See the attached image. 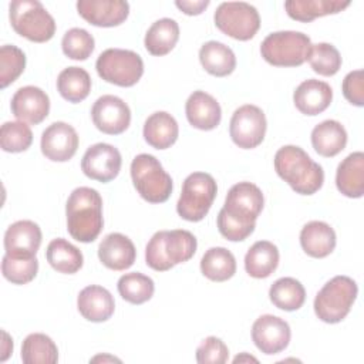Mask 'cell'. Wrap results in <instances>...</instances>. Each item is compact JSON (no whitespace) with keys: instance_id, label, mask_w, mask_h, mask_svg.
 <instances>
[{"instance_id":"1","label":"cell","mask_w":364,"mask_h":364,"mask_svg":"<svg viewBox=\"0 0 364 364\" xmlns=\"http://www.w3.org/2000/svg\"><path fill=\"white\" fill-rule=\"evenodd\" d=\"M264 205V198L259 186L252 182L233 185L225 199L223 208L218 213L219 233L230 242H242L249 237Z\"/></svg>"},{"instance_id":"2","label":"cell","mask_w":364,"mask_h":364,"mask_svg":"<svg viewBox=\"0 0 364 364\" xmlns=\"http://www.w3.org/2000/svg\"><path fill=\"white\" fill-rule=\"evenodd\" d=\"M67 230L73 239L81 243L94 242L102 230V198L98 191L80 186L75 188L65 205Z\"/></svg>"},{"instance_id":"3","label":"cell","mask_w":364,"mask_h":364,"mask_svg":"<svg viewBox=\"0 0 364 364\" xmlns=\"http://www.w3.org/2000/svg\"><path fill=\"white\" fill-rule=\"evenodd\" d=\"M274 171L300 195L316 193L324 182L321 165L314 162L303 148L296 145H284L276 152Z\"/></svg>"},{"instance_id":"4","label":"cell","mask_w":364,"mask_h":364,"mask_svg":"<svg viewBox=\"0 0 364 364\" xmlns=\"http://www.w3.org/2000/svg\"><path fill=\"white\" fill-rule=\"evenodd\" d=\"M196 237L185 229L159 230L154 233L145 247V262L156 272H166L188 262L196 252Z\"/></svg>"},{"instance_id":"5","label":"cell","mask_w":364,"mask_h":364,"mask_svg":"<svg viewBox=\"0 0 364 364\" xmlns=\"http://www.w3.org/2000/svg\"><path fill=\"white\" fill-rule=\"evenodd\" d=\"M357 294L358 287L351 277L334 276L316 294L314 313L324 323H340L350 313Z\"/></svg>"},{"instance_id":"6","label":"cell","mask_w":364,"mask_h":364,"mask_svg":"<svg viewBox=\"0 0 364 364\" xmlns=\"http://www.w3.org/2000/svg\"><path fill=\"white\" fill-rule=\"evenodd\" d=\"M13 30L34 43H46L55 33V21L37 0H13L9 6Z\"/></svg>"},{"instance_id":"7","label":"cell","mask_w":364,"mask_h":364,"mask_svg":"<svg viewBox=\"0 0 364 364\" xmlns=\"http://www.w3.org/2000/svg\"><path fill=\"white\" fill-rule=\"evenodd\" d=\"M131 178L136 192L149 203L166 202L172 193V178L154 155H136L131 162Z\"/></svg>"},{"instance_id":"8","label":"cell","mask_w":364,"mask_h":364,"mask_svg":"<svg viewBox=\"0 0 364 364\" xmlns=\"http://www.w3.org/2000/svg\"><path fill=\"white\" fill-rule=\"evenodd\" d=\"M311 40L301 31H274L260 44V54L274 67H299L307 61Z\"/></svg>"},{"instance_id":"9","label":"cell","mask_w":364,"mask_h":364,"mask_svg":"<svg viewBox=\"0 0 364 364\" xmlns=\"http://www.w3.org/2000/svg\"><path fill=\"white\" fill-rule=\"evenodd\" d=\"M218 193V185L212 175L206 172H193L186 176L182 192L176 203L178 215L188 222L202 220Z\"/></svg>"},{"instance_id":"10","label":"cell","mask_w":364,"mask_h":364,"mask_svg":"<svg viewBox=\"0 0 364 364\" xmlns=\"http://www.w3.org/2000/svg\"><path fill=\"white\" fill-rule=\"evenodd\" d=\"M95 68L104 81L118 87H132L144 74V61L132 50L107 48L98 55Z\"/></svg>"},{"instance_id":"11","label":"cell","mask_w":364,"mask_h":364,"mask_svg":"<svg viewBox=\"0 0 364 364\" xmlns=\"http://www.w3.org/2000/svg\"><path fill=\"white\" fill-rule=\"evenodd\" d=\"M216 27L226 36L247 41L260 28V16L255 6L245 1H223L213 16Z\"/></svg>"},{"instance_id":"12","label":"cell","mask_w":364,"mask_h":364,"mask_svg":"<svg viewBox=\"0 0 364 364\" xmlns=\"http://www.w3.org/2000/svg\"><path fill=\"white\" fill-rule=\"evenodd\" d=\"M266 128L267 122L264 112L253 104H246L233 112L229 124V134L239 148L253 149L263 142Z\"/></svg>"},{"instance_id":"13","label":"cell","mask_w":364,"mask_h":364,"mask_svg":"<svg viewBox=\"0 0 364 364\" xmlns=\"http://www.w3.org/2000/svg\"><path fill=\"white\" fill-rule=\"evenodd\" d=\"M121 165L122 158L119 151L114 145L104 142L91 145L81 159V171L84 175L102 183L117 178Z\"/></svg>"},{"instance_id":"14","label":"cell","mask_w":364,"mask_h":364,"mask_svg":"<svg viewBox=\"0 0 364 364\" xmlns=\"http://www.w3.org/2000/svg\"><path fill=\"white\" fill-rule=\"evenodd\" d=\"M91 118L98 131L108 135H118L129 127L131 109L124 100L108 94L94 102Z\"/></svg>"},{"instance_id":"15","label":"cell","mask_w":364,"mask_h":364,"mask_svg":"<svg viewBox=\"0 0 364 364\" xmlns=\"http://www.w3.org/2000/svg\"><path fill=\"white\" fill-rule=\"evenodd\" d=\"M290 337L291 330L289 323L273 314L260 316L252 326L255 346L267 355L283 351L289 346Z\"/></svg>"},{"instance_id":"16","label":"cell","mask_w":364,"mask_h":364,"mask_svg":"<svg viewBox=\"0 0 364 364\" xmlns=\"http://www.w3.org/2000/svg\"><path fill=\"white\" fill-rule=\"evenodd\" d=\"M40 148L47 159L53 162H67L77 152L78 134L67 122H53L43 131Z\"/></svg>"},{"instance_id":"17","label":"cell","mask_w":364,"mask_h":364,"mask_svg":"<svg viewBox=\"0 0 364 364\" xmlns=\"http://www.w3.org/2000/svg\"><path fill=\"white\" fill-rule=\"evenodd\" d=\"M10 108L18 121L37 125L43 122L50 112V98L41 88L26 85L14 92Z\"/></svg>"},{"instance_id":"18","label":"cell","mask_w":364,"mask_h":364,"mask_svg":"<svg viewBox=\"0 0 364 364\" xmlns=\"http://www.w3.org/2000/svg\"><path fill=\"white\" fill-rule=\"evenodd\" d=\"M78 14L95 27H115L129 14V4L122 0H78Z\"/></svg>"},{"instance_id":"19","label":"cell","mask_w":364,"mask_h":364,"mask_svg":"<svg viewBox=\"0 0 364 364\" xmlns=\"http://www.w3.org/2000/svg\"><path fill=\"white\" fill-rule=\"evenodd\" d=\"M41 245V229L33 220H17L4 233V250L10 257H33Z\"/></svg>"},{"instance_id":"20","label":"cell","mask_w":364,"mask_h":364,"mask_svg":"<svg viewBox=\"0 0 364 364\" xmlns=\"http://www.w3.org/2000/svg\"><path fill=\"white\" fill-rule=\"evenodd\" d=\"M98 257L105 267L121 272L129 269L134 264L136 259V250L128 236L114 232L101 240L98 246Z\"/></svg>"},{"instance_id":"21","label":"cell","mask_w":364,"mask_h":364,"mask_svg":"<svg viewBox=\"0 0 364 364\" xmlns=\"http://www.w3.org/2000/svg\"><path fill=\"white\" fill-rule=\"evenodd\" d=\"M188 122L200 131L215 129L222 119L219 102L205 91H193L185 104Z\"/></svg>"},{"instance_id":"22","label":"cell","mask_w":364,"mask_h":364,"mask_svg":"<svg viewBox=\"0 0 364 364\" xmlns=\"http://www.w3.org/2000/svg\"><path fill=\"white\" fill-rule=\"evenodd\" d=\"M333 100L331 87L320 80L309 78L299 84L293 92L296 108L304 115H318L326 111Z\"/></svg>"},{"instance_id":"23","label":"cell","mask_w":364,"mask_h":364,"mask_svg":"<svg viewBox=\"0 0 364 364\" xmlns=\"http://www.w3.org/2000/svg\"><path fill=\"white\" fill-rule=\"evenodd\" d=\"M77 309L85 320L102 323L114 314L115 301L105 287L91 284L80 291L77 297Z\"/></svg>"},{"instance_id":"24","label":"cell","mask_w":364,"mask_h":364,"mask_svg":"<svg viewBox=\"0 0 364 364\" xmlns=\"http://www.w3.org/2000/svg\"><path fill=\"white\" fill-rule=\"evenodd\" d=\"M336 243V232L326 222L311 220L301 228L300 245L301 249L311 257H327L334 250Z\"/></svg>"},{"instance_id":"25","label":"cell","mask_w":364,"mask_h":364,"mask_svg":"<svg viewBox=\"0 0 364 364\" xmlns=\"http://www.w3.org/2000/svg\"><path fill=\"white\" fill-rule=\"evenodd\" d=\"M336 186L347 198H361L364 193V154L347 155L337 166Z\"/></svg>"},{"instance_id":"26","label":"cell","mask_w":364,"mask_h":364,"mask_svg":"<svg viewBox=\"0 0 364 364\" xmlns=\"http://www.w3.org/2000/svg\"><path fill=\"white\" fill-rule=\"evenodd\" d=\"M179 135L176 119L165 112L156 111L151 114L144 124V139L155 149H166L172 146Z\"/></svg>"},{"instance_id":"27","label":"cell","mask_w":364,"mask_h":364,"mask_svg":"<svg viewBox=\"0 0 364 364\" xmlns=\"http://www.w3.org/2000/svg\"><path fill=\"white\" fill-rule=\"evenodd\" d=\"M311 145L321 156H336L347 145V131L338 121L326 119L313 128Z\"/></svg>"},{"instance_id":"28","label":"cell","mask_w":364,"mask_h":364,"mask_svg":"<svg viewBox=\"0 0 364 364\" xmlns=\"http://www.w3.org/2000/svg\"><path fill=\"white\" fill-rule=\"evenodd\" d=\"M350 1L346 0H287L284 10L287 16L296 21L310 23L317 17L337 14L347 9Z\"/></svg>"},{"instance_id":"29","label":"cell","mask_w":364,"mask_h":364,"mask_svg":"<svg viewBox=\"0 0 364 364\" xmlns=\"http://www.w3.org/2000/svg\"><path fill=\"white\" fill-rule=\"evenodd\" d=\"M279 249L269 240H259L252 245L245 256V269L250 277L266 279L279 266Z\"/></svg>"},{"instance_id":"30","label":"cell","mask_w":364,"mask_h":364,"mask_svg":"<svg viewBox=\"0 0 364 364\" xmlns=\"http://www.w3.org/2000/svg\"><path fill=\"white\" fill-rule=\"evenodd\" d=\"M179 40V26L173 18L164 17L152 23L148 28L144 44L149 54L161 57L173 50Z\"/></svg>"},{"instance_id":"31","label":"cell","mask_w":364,"mask_h":364,"mask_svg":"<svg viewBox=\"0 0 364 364\" xmlns=\"http://www.w3.org/2000/svg\"><path fill=\"white\" fill-rule=\"evenodd\" d=\"M199 61L206 73L215 77H226L236 68L235 53L220 41H206L199 50Z\"/></svg>"},{"instance_id":"32","label":"cell","mask_w":364,"mask_h":364,"mask_svg":"<svg viewBox=\"0 0 364 364\" xmlns=\"http://www.w3.org/2000/svg\"><path fill=\"white\" fill-rule=\"evenodd\" d=\"M46 257L54 270L64 274L77 273L84 263L81 250L63 237L53 239L48 243Z\"/></svg>"},{"instance_id":"33","label":"cell","mask_w":364,"mask_h":364,"mask_svg":"<svg viewBox=\"0 0 364 364\" xmlns=\"http://www.w3.org/2000/svg\"><path fill=\"white\" fill-rule=\"evenodd\" d=\"M200 272L212 282H226L236 273V259L226 247H210L200 259Z\"/></svg>"},{"instance_id":"34","label":"cell","mask_w":364,"mask_h":364,"mask_svg":"<svg viewBox=\"0 0 364 364\" xmlns=\"http://www.w3.org/2000/svg\"><path fill=\"white\" fill-rule=\"evenodd\" d=\"M57 90L65 101L81 102L91 91V77L81 67H67L57 77Z\"/></svg>"},{"instance_id":"35","label":"cell","mask_w":364,"mask_h":364,"mask_svg":"<svg viewBox=\"0 0 364 364\" xmlns=\"http://www.w3.org/2000/svg\"><path fill=\"white\" fill-rule=\"evenodd\" d=\"M269 297L277 309L284 311H294L304 304L306 290L297 279L280 277L270 286Z\"/></svg>"},{"instance_id":"36","label":"cell","mask_w":364,"mask_h":364,"mask_svg":"<svg viewBox=\"0 0 364 364\" xmlns=\"http://www.w3.org/2000/svg\"><path fill=\"white\" fill-rule=\"evenodd\" d=\"M21 361L24 364H55L58 361V348L43 333L28 334L21 344Z\"/></svg>"},{"instance_id":"37","label":"cell","mask_w":364,"mask_h":364,"mask_svg":"<svg viewBox=\"0 0 364 364\" xmlns=\"http://www.w3.org/2000/svg\"><path fill=\"white\" fill-rule=\"evenodd\" d=\"M117 289L119 296L131 304H142L148 301L155 291L154 280L142 273H125L118 279Z\"/></svg>"},{"instance_id":"38","label":"cell","mask_w":364,"mask_h":364,"mask_svg":"<svg viewBox=\"0 0 364 364\" xmlns=\"http://www.w3.org/2000/svg\"><path fill=\"white\" fill-rule=\"evenodd\" d=\"M307 61L314 73L324 77H331L337 74L343 63L338 50L328 43L311 44Z\"/></svg>"},{"instance_id":"39","label":"cell","mask_w":364,"mask_h":364,"mask_svg":"<svg viewBox=\"0 0 364 364\" xmlns=\"http://www.w3.org/2000/svg\"><path fill=\"white\" fill-rule=\"evenodd\" d=\"M33 142L31 128L23 121H7L0 129V146L6 152L27 151Z\"/></svg>"},{"instance_id":"40","label":"cell","mask_w":364,"mask_h":364,"mask_svg":"<svg viewBox=\"0 0 364 364\" xmlns=\"http://www.w3.org/2000/svg\"><path fill=\"white\" fill-rule=\"evenodd\" d=\"M94 47H95L94 37L87 30L80 27H73L68 31H65L61 40L63 53L68 58L77 60V61L87 60L92 54Z\"/></svg>"},{"instance_id":"41","label":"cell","mask_w":364,"mask_h":364,"mask_svg":"<svg viewBox=\"0 0 364 364\" xmlns=\"http://www.w3.org/2000/svg\"><path fill=\"white\" fill-rule=\"evenodd\" d=\"M38 272V260L36 256L33 257H10L7 255L3 256L1 262V273L6 280L13 284H26L31 282Z\"/></svg>"},{"instance_id":"42","label":"cell","mask_w":364,"mask_h":364,"mask_svg":"<svg viewBox=\"0 0 364 364\" xmlns=\"http://www.w3.org/2000/svg\"><path fill=\"white\" fill-rule=\"evenodd\" d=\"M26 68V54L16 46L6 44L0 47V87L13 84Z\"/></svg>"},{"instance_id":"43","label":"cell","mask_w":364,"mask_h":364,"mask_svg":"<svg viewBox=\"0 0 364 364\" xmlns=\"http://www.w3.org/2000/svg\"><path fill=\"white\" fill-rule=\"evenodd\" d=\"M229 358L228 346L218 337H206L196 348V361L199 364H225Z\"/></svg>"},{"instance_id":"44","label":"cell","mask_w":364,"mask_h":364,"mask_svg":"<svg viewBox=\"0 0 364 364\" xmlns=\"http://www.w3.org/2000/svg\"><path fill=\"white\" fill-rule=\"evenodd\" d=\"M341 88H343L344 98L350 104L355 107L364 105V71L363 70L350 71L344 77Z\"/></svg>"},{"instance_id":"45","label":"cell","mask_w":364,"mask_h":364,"mask_svg":"<svg viewBox=\"0 0 364 364\" xmlns=\"http://www.w3.org/2000/svg\"><path fill=\"white\" fill-rule=\"evenodd\" d=\"M175 6L188 16H198L209 6V0H176Z\"/></svg>"},{"instance_id":"46","label":"cell","mask_w":364,"mask_h":364,"mask_svg":"<svg viewBox=\"0 0 364 364\" xmlns=\"http://www.w3.org/2000/svg\"><path fill=\"white\" fill-rule=\"evenodd\" d=\"M3 337H4V340H3V355H1L0 360L6 361L7 357L10 355V353L13 351V340L9 337V334L6 331H3Z\"/></svg>"},{"instance_id":"47","label":"cell","mask_w":364,"mask_h":364,"mask_svg":"<svg viewBox=\"0 0 364 364\" xmlns=\"http://www.w3.org/2000/svg\"><path fill=\"white\" fill-rule=\"evenodd\" d=\"M90 361H92V363H95V361H121L119 358H115V357H112V355H97V357H94V358H91Z\"/></svg>"},{"instance_id":"48","label":"cell","mask_w":364,"mask_h":364,"mask_svg":"<svg viewBox=\"0 0 364 364\" xmlns=\"http://www.w3.org/2000/svg\"><path fill=\"white\" fill-rule=\"evenodd\" d=\"M242 361H255V363H257V358H255L252 355H247L246 353H243L242 355H237V357L233 358V363H242Z\"/></svg>"}]
</instances>
